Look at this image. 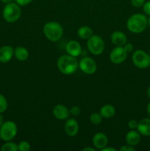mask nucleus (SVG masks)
Wrapping results in <instances>:
<instances>
[{
    "instance_id": "23",
    "label": "nucleus",
    "mask_w": 150,
    "mask_h": 151,
    "mask_svg": "<svg viewBox=\"0 0 150 151\" xmlns=\"http://www.w3.org/2000/svg\"><path fill=\"white\" fill-rule=\"evenodd\" d=\"M7 100H6L5 97L0 94V114L5 111L7 109Z\"/></svg>"
},
{
    "instance_id": "24",
    "label": "nucleus",
    "mask_w": 150,
    "mask_h": 151,
    "mask_svg": "<svg viewBox=\"0 0 150 151\" xmlns=\"http://www.w3.org/2000/svg\"><path fill=\"white\" fill-rule=\"evenodd\" d=\"M19 150L20 151H29L30 150V144L26 141H22L18 145Z\"/></svg>"
},
{
    "instance_id": "6",
    "label": "nucleus",
    "mask_w": 150,
    "mask_h": 151,
    "mask_svg": "<svg viewBox=\"0 0 150 151\" xmlns=\"http://www.w3.org/2000/svg\"><path fill=\"white\" fill-rule=\"evenodd\" d=\"M87 47L91 54L94 55H99L104 51V42L100 36L97 35H93L88 39Z\"/></svg>"
},
{
    "instance_id": "39",
    "label": "nucleus",
    "mask_w": 150,
    "mask_h": 151,
    "mask_svg": "<svg viewBox=\"0 0 150 151\" xmlns=\"http://www.w3.org/2000/svg\"><path fill=\"white\" fill-rule=\"evenodd\" d=\"M149 57H150V52H149Z\"/></svg>"
},
{
    "instance_id": "35",
    "label": "nucleus",
    "mask_w": 150,
    "mask_h": 151,
    "mask_svg": "<svg viewBox=\"0 0 150 151\" xmlns=\"http://www.w3.org/2000/svg\"><path fill=\"white\" fill-rule=\"evenodd\" d=\"M3 123H4V119H3V116L0 114V128H1Z\"/></svg>"
},
{
    "instance_id": "34",
    "label": "nucleus",
    "mask_w": 150,
    "mask_h": 151,
    "mask_svg": "<svg viewBox=\"0 0 150 151\" xmlns=\"http://www.w3.org/2000/svg\"><path fill=\"white\" fill-rule=\"evenodd\" d=\"M147 113H148L149 116L150 118V102L148 103V105H147Z\"/></svg>"
},
{
    "instance_id": "37",
    "label": "nucleus",
    "mask_w": 150,
    "mask_h": 151,
    "mask_svg": "<svg viewBox=\"0 0 150 151\" xmlns=\"http://www.w3.org/2000/svg\"><path fill=\"white\" fill-rule=\"evenodd\" d=\"M1 1H2V2L5 3V4H7V3H10V2H11V1H12V0H1Z\"/></svg>"
},
{
    "instance_id": "10",
    "label": "nucleus",
    "mask_w": 150,
    "mask_h": 151,
    "mask_svg": "<svg viewBox=\"0 0 150 151\" xmlns=\"http://www.w3.org/2000/svg\"><path fill=\"white\" fill-rule=\"evenodd\" d=\"M64 131L69 137H75L79 132V124L75 119L71 118L67 119L64 125Z\"/></svg>"
},
{
    "instance_id": "21",
    "label": "nucleus",
    "mask_w": 150,
    "mask_h": 151,
    "mask_svg": "<svg viewBox=\"0 0 150 151\" xmlns=\"http://www.w3.org/2000/svg\"><path fill=\"white\" fill-rule=\"evenodd\" d=\"M1 151H17L19 150V146L16 143L8 141L2 145Z\"/></svg>"
},
{
    "instance_id": "33",
    "label": "nucleus",
    "mask_w": 150,
    "mask_h": 151,
    "mask_svg": "<svg viewBox=\"0 0 150 151\" xmlns=\"http://www.w3.org/2000/svg\"><path fill=\"white\" fill-rule=\"evenodd\" d=\"M82 150L83 151H96V149L93 148V147H85V148H84Z\"/></svg>"
},
{
    "instance_id": "17",
    "label": "nucleus",
    "mask_w": 150,
    "mask_h": 151,
    "mask_svg": "<svg viewBox=\"0 0 150 151\" xmlns=\"http://www.w3.org/2000/svg\"><path fill=\"white\" fill-rule=\"evenodd\" d=\"M125 139H126V144L132 146V147H135V146L138 145L141 142V134H139L138 131L137 132L134 130H132L126 134Z\"/></svg>"
},
{
    "instance_id": "29",
    "label": "nucleus",
    "mask_w": 150,
    "mask_h": 151,
    "mask_svg": "<svg viewBox=\"0 0 150 151\" xmlns=\"http://www.w3.org/2000/svg\"><path fill=\"white\" fill-rule=\"evenodd\" d=\"M123 47L127 53H130L131 52H132V50L134 49L133 45L132 44H130V43H126Z\"/></svg>"
},
{
    "instance_id": "22",
    "label": "nucleus",
    "mask_w": 150,
    "mask_h": 151,
    "mask_svg": "<svg viewBox=\"0 0 150 151\" xmlns=\"http://www.w3.org/2000/svg\"><path fill=\"white\" fill-rule=\"evenodd\" d=\"M90 121L94 125H99L102 121V116L99 113H93L90 116Z\"/></svg>"
},
{
    "instance_id": "15",
    "label": "nucleus",
    "mask_w": 150,
    "mask_h": 151,
    "mask_svg": "<svg viewBox=\"0 0 150 151\" xmlns=\"http://www.w3.org/2000/svg\"><path fill=\"white\" fill-rule=\"evenodd\" d=\"M138 131L141 135L144 137L150 136V118H144L138 122Z\"/></svg>"
},
{
    "instance_id": "38",
    "label": "nucleus",
    "mask_w": 150,
    "mask_h": 151,
    "mask_svg": "<svg viewBox=\"0 0 150 151\" xmlns=\"http://www.w3.org/2000/svg\"><path fill=\"white\" fill-rule=\"evenodd\" d=\"M148 26L150 29V16L149 17V19H148Z\"/></svg>"
},
{
    "instance_id": "13",
    "label": "nucleus",
    "mask_w": 150,
    "mask_h": 151,
    "mask_svg": "<svg viewBox=\"0 0 150 151\" xmlns=\"http://www.w3.org/2000/svg\"><path fill=\"white\" fill-rule=\"evenodd\" d=\"M66 52L69 55L78 57L82 53V47L79 43L76 41H70L66 47Z\"/></svg>"
},
{
    "instance_id": "18",
    "label": "nucleus",
    "mask_w": 150,
    "mask_h": 151,
    "mask_svg": "<svg viewBox=\"0 0 150 151\" xmlns=\"http://www.w3.org/2000/svg\"><path fill=\"white\" fill-rule=\"evenodd\" d=\"M116 113V109L114 106L110 104H107L103 106L100 109V114L102 116V118L109 119V118L113 117Z\"/></svg>"
},
{
    "instance_id": "36",
    "label": "nucleus",
    "mask_w": 150,
    "mask_h": 151,
    "mask_svg": "<svg viewBox=\"0 0 150 151\" xmlns=\"http://www.w3.org/2000/svg\"><path fill=\"white\" fill-rule=\"evenodd\" d=\"M147 96H148V97L150 99V86H149V87L148 88V89H147Z\"/></svg>"
},
{
    "instance_id": "9",
    "label": "nucleus",
    "mask_w": 150,
    "mask_h": 151,
    "mask_svg": "<svg viewBox=\"0 0 150 151\" xmlns=\"http://www.w3.org/2000/svg\"><path fill=\"white\" fill-rule=\"evenodd\" d=\"M127 54L124 47H116L110 52V59L112 63L120 64L126 60Z\"/></svg>"
},
{
    "instance_id": "28",
    "label": "nucleus",
    "mask_w": 150,
    "mask_h": 151,
    "mask_svg": "<svg viewBox=\"0 0 150 151\" xmlns=\"http://www.w3.org/2000/svg\"><path fill=\"white\" fill-rule=\"evenodd\" d=\"M138 125V122H137L135 119H131V120H129V122H128V126H129V128L132 130L137 129Z\"/></svg>"
},
{
    "instance_id": "25",
    "label": "nucleus",
    "mask_w": 150,
    "mask_h": 151,
    "mask_svg": "<svg viewBox=\"0 0 150 151\" xmlns=\"http://www.w3.org/2000/svg\"><path fill=\"white\" fill-rule=\"evenodd\" d=\"M146 0H131L132 5L135 7H141L144 5Z\"/></svg>"
},
{
    "instance_id": "20",
    "label": "nucleus",
    "mask_w": 150,
    "mask_h": 151,
    "mask_svg": "<svg viewBox=\"0 0 150 151\" xmlns=\"http://www.w3.org/2000/svg\"><path fill=\"white\" fill-rule=\"evenodd\" d=\"M78 36L82 39H88L93 35V30L91 27L88 26H82L78 29Z\"/></svg>"
},
{
    "instance_id": "14",
    "label": "nucleus",
    "mask_w": 150,
    "mask_h": 151,
    "mask_svg": "<svg viewBox=\"0 0 150 151\" xmlns=\"http://www.w3.org/2000/svg\"><path fill=\"white\" fill-rule=\"evenodd\" d=\"M14 55V50L9 45L3 46L0 48V62L7 63L10 61Z\"/></svg>"
},
{
    "instance_id": "16",
    "label": "nucleus",
    "mask_w": 150,
    "mask_h": 151,
    "mask_svg": "<svg viewBox=\"0 0 150 151\" xmlns=\"http://www.w3.org/2000/svg\"><path fill=\"white\" fill-rule=\"evenodd\" d=\"M111 41L116 47H123L127 41V38L123 32L115 31L111 35Z\"/></svg>"
},
{
    "instance_id": "26",
    "label": "nucleus",
    "mask_w": 150,
    "mask_h": 151,
    "mask_svg": "<svg viewBox=\"0 0 150 151\" xmlns=\"http://www.w3.org/2000/svg\"><path fill=\"white\" fill-rule=\"evenodd\" d=\"M69 111H70V114L73 115V116H77L78 115H79V114H80L81 112L80 109H79L78 106H73V107L69 110Z\"/></svg>"
},
{
    "instance_id": "4",
    "label": "nucleus",
    "mask_w": 150,
    "mask_h": 151,
    "mask_svg": "<svg viewBox=\"0 0 150 151\" xmlns=\"http://www.w3.org/2000/svg\"><path fill=\"white\" fill-rule=\"evenodd\" d=\"M2 15L6 22L13 23L20 18L21 15V10L17 3H7L3 9Z\"/></svg>"
},
{
    "instance_id": "1",
    "label": "nucleus",
    "mask_w": 150,
    "mask_h": 151,
    "mask_svg": "<svg viewBox=\"0 0 150 151\" xmlns=\"http://www.w3.org/2000/svg\"><path fill=\"white\" fill-rule=\"evenodd\" d=\"M57 65L61 73L69 75L76 72L79 67V62L76 60V57L69 55H63L58 58Z\"/></svg>"
},
{
    "instance_id": "19",
    "label": "nucleus",
    "mask_w": 150,
    "mask_h": 151,
    "mask_svg": "<svg viewBox=\"0 0 150 151\" xmlns=\"http://www.w3.org/2000/svg\"><path fill=\"white\" fill-rule=\"evenodd\" d=\"M14 55L17 60L24 61L29 57V52L23 47H17L14 50Z\"/></svg>"
},
{
    "instance_id": "12",
    "label": "nucleus",
    "mask_w": 150,
    "mask_h": 151,
    "mask_svg": "<svg viewBox=\"0 0 150 151\" xmlns=\"http://www.w3.org/2000/svg\"><path fill=\"white\" fill-rule=\"evenodd\" d=\"M92 142L96 148L101 150L107 145L108 139L104 133H96L93 137Z\"/></svg>"
},
{
    "instance_id": "8",
    "label": "nucleus",
    "mask_w": 150,
    "mask_h": 151,
    "mask_svg": "<svg viewBox=\"0 0 150 151\" xmlns=\"http://www.w3.org/2000/svg\"><path fill=\"white\" fill-rule=\"evenodd\" d=\"M79 67L82 72L87 75H93L97 69L95 60L90 57L82 58L79 62Z\"/></svg>"
},
{
    "instance_id": "2",
    "label": "nucleus",
    "mask_w": 150,
    "mask_h": 151,
    "mask_svg": "<svg viewBox=\"0 0 150 151\" xmlns=\"http://www.w3.org/2000/svg\"><path fill=\"white\" fill-rule=\"evenodd\" d=\"M148 26V19L141 13L132 15L126 22V27L133 33H141L144 32Z\"/></svg>"
},
{
    "instance_id": "31",
    "label": "nucleus",
    "mask_w": 150,
    "mask_h": 151,
    "mask_svg": "<svg viewBox=\"0 0 150 151\" xmlns=\"http://www.w3.org/2000/svg\"><path fill=\"white\" fill-rule=\"evenodd\" d=\"M16 1L19 6H26L32 2V0H16Z\"/></svg>"
},
{
    "instance_id": "27",
    "label": "nucleus",
    "mask_w": 150,
    "mask_h": 151,
    "mask_svg": "<svg viewBox=\"0 0 150 151\" xmlns=\"http://www.w3.org/2000/svg\"><path fill=\"white\" fill-rule=\"evenodd\" d=\"M143 10L146 14L150 16V1H145V3L143 5Z\"/></svg>"
},
{
    "instance_id": "11",
    "label": "nucleus",
    "mask_w": 150,
    "mask_h": 151,
    "mask_svg": "<svg viewBox=\"0 0 150 151\" xmlns=\"http://www.w3.org/2000/svg\"><path fill=\"white\" fill-rule=\"evenodd\" d=\"M53 115L56 119L59 120H65L68 119L70 115V111L66 106L63 105H56L52 110Z\"/></svg>"
},
{
    "instance_id": "3",
    "label": "nucleus",
    "mask_w": 150,
    "mask_h": 151,
    "mask_svg": "<svg viewBox=\"0 0 150 151\" xmlns=\"http://www.w3.org/2000/svg\"><path fill=\"white\" fill-rule=\"evenodd\" d=\"M44 33L49 41L56 42L63 36V29L61 25L57 22H49L44 25Z\"/></svg>"
},
{
    "instance_id": "7",
    "label": "nucleus",
    "mask_w": 150,
    "mask_h": 151,
    "mask_svg": "<svg viewBox=\"0 0 150 151\" xmlns=\"http://www.w3.org/2000/svg\"><path fill=\"white\" fill-rule=\"evenodd\" d=\"M133 64L139 69H146L150 66L149 55L144 50H136L132 56Z\"/></svg>"
},
{
    "instance_id": "32",
    "label": "nucleus",
    "mask_w": 150,
    "mask_h": 151,
    "mask_svg": "<svg viewBox=\"0 0 150 151\" xmlns=\"http://www.w3.org/2000/svg\"><path fill=\"white\" fill-rule=\"evenodd\" d=\"M101 151H116V149L113 148V147H107V146H106L105 147H104L103 149H101Z\"/></svg>"
},
{
    "instance_id": "30",
    "label": "nucleus",
    "mask_w": 150,
    "mask_h": 151,
    "mask_svg": "<svg viewBox=\"0 0 150 151\" xmlns=\"http://www.w3.org/2000/svg\"><path fill=\"white\" fill-rule=\"evenodd\" d=\"M119 150L120 151H135V147H132V146L127 145L122 146L121 147H120Z\"/></svg>"
},
{
    "instance_id": "5",
    "label": "nucleus",
    "mask_w": 150,
    "mask_h": 151,
    "mask_svg": "<svg viewBox=\"0 0 150 151\" xmlns=\"http://www.w3.org/2000/svg\"><path fill=\"white\" fill-rule=\"evenodd\" d=\"M17 131V125L14 122H4L0 128V139L4 142L11 141L16 136Z\"/></svg>"
}]
</instances>
